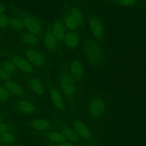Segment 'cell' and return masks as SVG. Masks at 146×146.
<instances>
[{
	"instance_id": "cell-1",
	"label": "cell",
	"mask_w": 146,
	"mask_h": 146,
	"mask_svg": "<svg viewBox=\"0 0 146 146\" xmlns=\"http://www.w3.org/2000/svg\"><path fill=\"white\" fill-rule=\"evenodd\" d=\"M58 83L68 103L72 107H74L75 104L76 81L73 79L68 70L63 69L60 71L58 77Z\"/></svg>"
},
{
	"instance_id": "cell-2",
	"label": "cell",
	"mask_w": 146,
	"mask_h": 146,
	"mask_svg": "<svg viewBox=\"0 0 146 146\" xmlns=\"http://www.w3.org/2000/svg\"><path fill=\"white\" fill-rule=\"evenodd\" d=\"M83 52L87 61L92 66H97L102 62L103 50L95 39H86L83 44Z\"/></svg>"
},
{
	"instance_id": "cell-3",
	"label": "cell",
	"mask_w": 146,
	"mask_h": 146,
	"mask_svg": "<svg viewBox=\"0 0 146 146\" xmlns=\"http://www.w3.org/2000/svg\"><path fill=\"white\" fill-rule=\"evenodd\" d=\"M73 128L81 139H83L90 146H100L94 132L80 119L74 117L72 119Z\"/></svg>"
},
{
	"instance_id": "cell-4",
	"label": "cell",
	"mask_w": 146,
	"mask_h": 146,
	"mask_svg": "<svg viewBox=\"0 0 146 146\" xmlns=\"http://www.w3.org/2000/svg\"><path fill=\"white\" fill-rule=\"evenodd\" d=\"M106 110V103L101 96L92 98L88 104V112L90 116L94 120L100 119Z\"/></svg>"
},
{
	"instance_id": "cell-5",
	"label": "cell",
	"mask_w": 146,
	"mask_h": 146,
	"mask_svg": "<svg viewBox=\"0 0 146 146\" xmlns=\"http://www.w3.org/2000/svg\"><path fill=\"white\" fill-rule=\"evenodd\" d=\"M88 26L93 36L98 40H102L104 36V29L101 19L96 16L88 19Z\"/></svg>"
},
{
	"instance_id": "cell-6",
	"label": "cell",
	"mask_w": 146,
	"mask_h": 146,
	"mask_svg": "<svg viewBox=\"0 0 146 146\" xmlns=\"http://www.w3.org/2000/svg\"><path fill=\"white\" fill-rule=\"evenodd\" d=\"M22 20L24 27L27 31L36 35H40L42 32V26L40 22L34 16L29 14H25L22 17Z\"/></svg>"
},
{
	"instance_id": "cell-7",
	"label": "cell",
	"mask_w": 146,
	"mask_h": 146,
	"mask_svg": "<svg viewBox=\"0 0 146 146\" xmlns=\"http://www.w3.org/2000/svg\"><path fill=\"white\" fill-rule=\"evenodd\" d=\"M25 55L27 60L35 66L41 67L45 65L46 59L42 54L34 48L27 49L25 51Z\"/></svg>"
},
{
	"instance_id": "cell-8",
	"label": "cell",
	"mask_w": 146,
	"mask_h": 146,
	"mask_svg": "<svg viewBox=\"0 0 146 146\" xmlns=\"http://www.w3.org/2000/svg\"><path fill=\"white\" fill-rule=\"evenodd\" d=\"M49 94L55 108L59 112H64L65 110V104L63 98L60 92L52 84L50 85Z\"/></svg>"
},
{
	"instance_id": "cell-9",
	"label": "cell",
	"mask_w": 146,
	"mask_h": 146,
	"mask_svg": "<svg viewBox=\"0 0 146 146\" xmlns=\"http://www.w3.org/2000/svg\"><path fill=\"white\" fill-rule=\"evenodd\" d=\"M68 71L76 82L82 80L84 77V67L82 63L79 59H74L71 62Z\"/></svg>"
},
{
	"instance_id": "cell-10",
	"label": "cell",
	"mask_w": 146,
	"mask_h": 146,
	"mask_svg": "<svg viewBox=\"0 0 146 146\" xmlns=\"http://www.w3.org/2000/svg\"><path fill=\"white\" fill-rule=\"evenodd\" d=\"M11 62L14 64L16 68L25 74H30L34 71L32 64L27 59L20 56H13L11 57Z\"/></svg>"
},
{
	"instance_id": "cell-11",
	"label": "cell",
	"mask_w": 146,
	"mask_h": 146,
	"mask_svg": "<svg viewBox=\"0 0 146 146\" xmlns=\"http://www.w3.org/2000/svg\"><path fill=\"white\" fill-rule=\"evenodd\" d=\"M60 132L69 141L72 143H78L81 141V138L73 128L66 124H62L60 127Z\"/></svg>"
},
{
	"instance_id": "cell-12",
	"label": "cell",
	"mask_w": 146,
	"mask_h": 146,
	"mask_svg": "<svg viewBox=\"0 0 146 146\" xmlns=\"http://www.w3.org/2000/svg\"><path fill=\"white\" fill-rule=\"evenodd\" d=\"M63 42L66 47L70 50L76 48L80 42L79 35L74 31H69L66 32Z\"/></svg>"
},
{
	"instance_id": "cell-13",
	"label": "cell",
	"mask_w": 146,
	"mask_h": 146,
	"mask_svg": "<svg viewBox=\"0 0 146 146\" xmlns=\"http://www.w3.org/2000/svg\"><path fill=\"white\" fill-rule=\"evenodd\" d=\"M43 44L45 48L51 52L56 51L58 46V42L51 31H47L43 36Z\"/></svg>"
},
{
	"instance_id": "cell-14",
	"label": "cell",
	"mask_w": 146,
	"mask_h": 146,
	"mask_svg": "<svg viewBox=\"0 0 146 146\" xmlns=\"http://www.w3.org/2000/svg\"><path fill=\"white\" fill-rule=\"evenodd\" d=\"M64 22L61 21H56L52 25L51 31L56 39L58 43L63 42L66 33Z\"/></svg>"
},
{
	"instance_id": "cell-15",
	"label": "cell",
	"mask_w": 146,
	"mask_h": 146,
	"mask_svg": "<svg viewBox=\"0 0 146 146\" xmlns=\"http://www.w3.org/2000/svg\"><path fill=\"white\" fill-rule=\"evenodd\" d=\"M19 38L23 44L29 46H36L39 43L37 36L29 31L21 33Z\"/></svg>"
},
{
	"instance_id": "cell-16",
	"label": "cell",
	"mask_w": 146,
	"mask_h": 146,
	"mask_svg": "<svg viewBox=\"0 0 146 146\" xmlns=\"http://www.w3.org/2000/svg\"><path fill=\"white\" fill-rule=\"evenodd\" d=\"M4 86L10 93H11L15 96H22L24 93L23 88L19 84L13 80H8L5 81Z\"/></svg>"
},
{
	"instance_id": "cell-17",
	"label": "cell",
	"mask_w": 146,
	"mask_h": 146,
	"mask_svg": "<svg viewBox=\"0 0 146 146\" xmlns=\"http://www.w3.org/2000/svg\"><path fill=\"white\" fill-rule=\"evenodd\" d=\"M69 14L72 17L78 24L79 26L83 27L85 24V18L82 11L77 7L72 6L70 8Z\"/></svg>"
},
{
	"instance_id": "cell-18",
	"label": "cell",
	"mask_w": 146,
	"mask_h": 146,
	"mask_svg": "<svg viewBox=\"0 0 146 146\" xmlns=\"http://www.w3.org/2000/svg\"><path fill=\"white\" fill-rule=\"evenodd\" d=\"M30 87L36 94L42 96L45 92V88L43 83L36 78H32L30 80Z\"/></svg>"
},
{
	"instance_id": "cell-19",
	"label": "cell",
	"mask_w": 146,
	"mask_h": 146,
	"mask_svg": "<svg viewBox=\"0 0 146 146\" xmlns=\"http://www.w3.org/2000/svg\"><path fill=\"white\" fill-rule=\"evenodd\" d=\"M17 106L22 112L26 114L32 113L35 110L34 105L29 101L25 100H22L18 102Z\"/></svg>"
},
{
	"instance_id": "cell-20",
	"label": "cell",
	"mask_w": 146,
	"mask_h": 146,
	"mask_svg": "<svg viewBox=\"0 0 146 146\" xmlns=\"http://www.w3.org/2000/svg\"><path fill=\"white\" fill-rule=\"evenodd\" d=\"M47 137L51 141L58 144L67 141V139L61 133V132L57 131H49L47 134Z\"/></svg>"
},
{
	"instance_id": "cell-21",
	"label": "cell",
	"mask_w": 146,
	"mask_h": 146,
	"mask_svg": "<svg viewBox=\"0 0 146 146\" xmlns=\"http://www.w3.org/2000/svg\"><path fill=\"white\" fill-rule=\"evenodd\" d=\"M32 126L34 128L39 130L43 131L48 129L50 127V123L48 121L44 119H36L32 121Z\"/></svg>"
},
{
	"instance_id": "cell-22",
	"label": "cell",
	"mask_w": 146,
	"mask_h": 146,
	"mask_svg": "<svg viewBox=\"0 0 146 146\" xmlns=\"http://www.w3.org/2000/svg\"><path fill=\"white\" fill-rule=\"evenodd\" d=\"M63 22L65 27L70 30V31H75L79 27L77 22L70 14L65 16Z\"/></svg>"
},
{
	"instance_id": "cell-23",
	"label": "cell",
	"mask_w": 146,
	"mask_h": 146,
	"mask_svg": "<svg viewBox=\"0 0 146 146\" xmlns=\"http://www.w3.org/2000/svg\"><path fill=\"white\" fill-rule=\"evenodd\" d=\"M9 25L14 31H21L24 27L22 19L17 17H13L10 19Z\"/></svg>"
},
{
	"instance_id": "cell-24",
	"label": "cell",
	"mask_w": 146,
	"mask_h": 146,
	"mask_svg": "<svg viewBox=\"0 0 146 146\" xmlns=\"http://www.w3.org/2000/svg\"><path fill=\"white\" fill-rule=\"evenodd\" d=\"M1 67H2L5 71L10 75H13L16 72V67L14 64L10 61H3L1 63Z\"/></svg>"
},
{
	"instance_id": "cell-25",
	"label": "cell",
	"mask_w": 146,
	"mask_h": 146,
	"mask_svg": "<svg viewBox=\"0 0 146 146\" xmlns=\"http://www.w3.org/2000/svg\"><path fill=\"white\" fill-rule=\"evenodd\" d=\"M1 138L2 141L6 143H12L15 140V137L11 132H5L1 134Z\"/></svg>"
},
{
	"instance_id": "cell-26",
	"label": "cell",
	"mask_w": 146,
	"mask_h": 146,
	"mask_svg": "<svg viewBox=\"0 0 146 146\" xmlns=\"http://www.w3.org/2000/svg\"><path fill=\"white\" fill-rule=\"evenodd\" d=\"M10 97V92L5 86L0 85V102H6Z\"/></svg>"
},
{
	"instance_id": "cell-27",
	"label": "cell",
	"mask_w": 146,
	"mask_h": 146,
	"mask_svg": "<svg viewBox=\"0 0 146 146\" xmlns=\"http://www.w3.org/2000/svg\"><path fill=\"white\" fill-rule=\"evenodd\" d=\"M10 19L5 15L2 14L0 15V29H4L9 25Z\"/></svg>"
},
{
	"instance_id": "cell-28",
	"label": "cell",
	"mask_w": 146,
	"mask_h": 146,
	"mask_svg": "<svg viewBox=\"0 0 146 146\" xmlns=\"http://www.w3.org/2000/svg\"><path fill=\"white\" fill-rule=\"evenodd\" d=\"M117 2L119 5L127 7H133L136 6L137 0H117Z\"/></svg>"
},
{
	"instance_id": "cell-29",
	"label": "cell",
	"mask_w": 146,
	"mask_h": 146,
	"mask_svg": "<svg viewBox=\"0 0 146 146\" xmlns=\"http://www.w3.org/2000/svg\"><path fill=\"white\" fill-rule=\"evenodd\" d=\"M11 78V75L7 73L5 70L0 66V79L6 81L10 80Z\"/></svg>"
},
{
	"instance_id": "cell-30",
	"label": "cell",
	"mask_w": 146,
	"mask_h": 146,
	"mask_svg": "<svg viewBox=\"0 0 146 146\" xmlns=\"http://www.w3.org/2000/svg\"><path fill=\"white\" fill-rule=\"evenodd\" d=\"M8 129V127L7 125L5 123H0V133H3L5 132H7Z\"/></svg>"
},
{
	"instance_id": "cell-31",
	"label": "cell",
	"mask_w": 146,
	"mask_h": 146,
	"mask_svg": "<svg viewBox=\"0 0 146 146\" xmlns=\"http://www.w3.org/2000/svg\"><path fill=\"white\" fill-rule=\"evenodd\" d=\"M56 146H75L74 143L70 141H64L61 143H58Z\"/></svg>"
},
{
	"instance_id": "cell-32",
	"label": "cell",
	"mask_w": 146,
	"mask_h": 146,
	"mask_svg": "<svg viewBox=\"0 0 146 146\" xmlns=\"http://www.w3.org/2000/svg\"><path fill=\"white\" fill-rule=\"evenodd\" d=\"M6 10V6L0 2V15L3 14Z\"/></svg>"
},
{
	"instance_id": "cell-33",
	"label": "cell",
	"mask_w": 146,
	"mask_h": 146,
	"mask_svg": "<svg viewBox=\"0 0 146 146\" xmlns=\"http://www.w3.org/2000/svg\"><path fill=\"white\" fill-rule=\"evenodd\" d=\"M74 1H75V2H79V1H80L81 0H73Z\"/></svg>"
},
{
	"instance_id": "cell-34",
	"label": "cell",
	"mask_w": 146,
	"mask_h": 146,
	"mask_svg": "<svg viewBox=\"0 0 146 146\" xmlns=\"http://www.w3.org/2000/svg\"><path fill=\"white\" fill-rule=\"evenodd\" d=\"M2 123V120H1V119L0 118V123Z\"/></svg>"
},
{
	"instance_id": "cell-35",
	"label": "cell",
	"mask_w": 146,
	"mask_h": 146,
	"mask_svg": "<svg viewBox=\"0 0 146 146\" xmlns=\"http://www.w3.org/2000/svg\"><path fill=\"white\" fill-rule=\"evenodd\" d=\"M109 1H114V0H109Z\"/></svg>"
},
{
	"instance_id": "cell-36",
	"label": "cell",
	"mask_w": 146,
	"mask_h": 146,
	"mask_svg": "<svg viewBox=\"0 0 146 146\" xmlns=\"http://www.w3.org/2000/svg\"><path fill=\"white\" fill-rule=\"evenodd\" d=\"M137 1H139V0H137Z\"/></svg>"
}]
</instances>
